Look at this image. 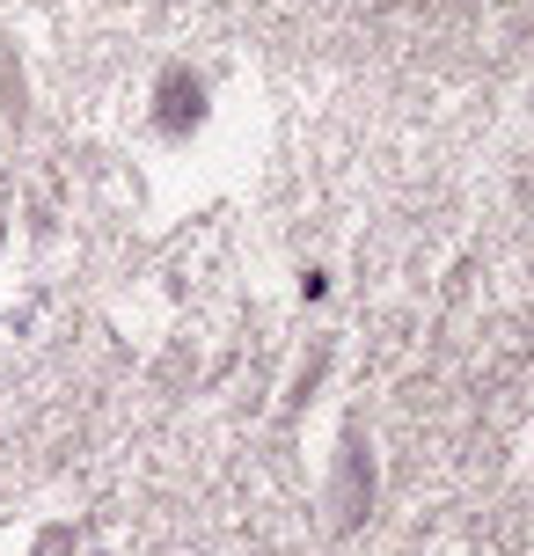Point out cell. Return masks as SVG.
<instances>
[{
  "label": "cell",
  "instance_id": "7a4b0ae2",
  "mask_svg": "<svg viewBox=\"0 0 534 556\" xmlns=\"http://www.w3.org/2000/svg\"><path fill=\"white\" fill-rule=\"evenodd\" d=\"M0 242H8V220H0Z\"/></svg>",
  "mask_w": 534,
  "mask_h": 556
},
{
  "label": "cell",
  "instance_id": "6da1fadb",
  "mask_svg": "<svg viewBox=\"0 0 534 556\" xmlns=\"http://www.w3.org/2000/svg\"><path fill=\"white\" fill-rule=\"evenodd\" d=\"M154 125L169 139H191L205 125V81H198L191 66H169L162 74V88H154Z\"/></svg>",
  "mask_w": 534,
  "mask_h": 556
}]
</instances>
